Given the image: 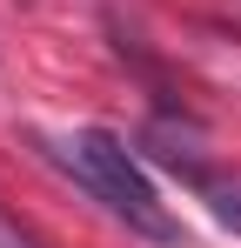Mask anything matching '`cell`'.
I'll return each instance as SVG.
<instances>
[{
  "instance_id": "6da1fadb",
  "label": "cell",
  "mask_w": 241,
  "mask_h": 248,
  "mask_svg": "<svg viewBox=\"0 0 241 248\" xmlns=\"http://www.w3.org/2000/svg\"><path fill=\"white\" fill-rule=\"evenodd\" d=\"M47 155L67 168V174H74V181H80L101 208H107V215H120L134 235H148V242H181V221L161 208L154 181L141 174V161L120 148L107 127H80L67 148H47Z\"/></svg>"
},
{
  "instance_id": "7a4b0ae2",
  "label": "cell",
  "mask_w": 241,
  "mask_h": 248,
  "mask_svg": "<svg viewBox=\"0 0 241 248\" xmlns=\"http://www.w3.org/2000/svg\"><path fill=\"white\" fill-rule=\"evenodd\" d=\"M201 195H208V208H214L228 228H241V188H228V181H214V174H208V181H201Z\"/></svg>"
}]
</instances>
